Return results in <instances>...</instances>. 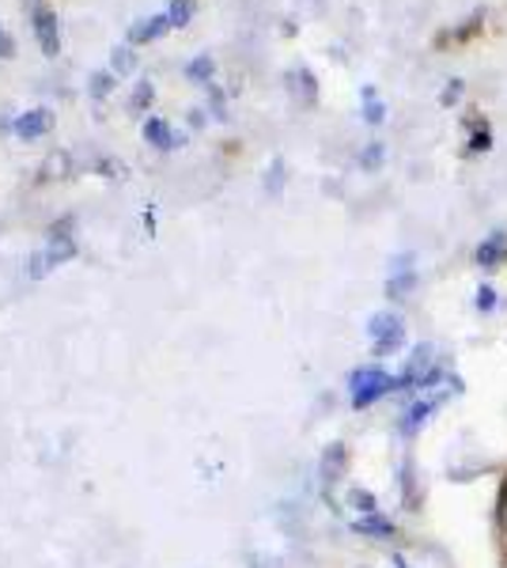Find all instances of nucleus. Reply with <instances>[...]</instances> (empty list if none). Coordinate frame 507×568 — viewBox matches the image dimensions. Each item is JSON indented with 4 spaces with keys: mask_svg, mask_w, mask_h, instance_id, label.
Returning <instances> with one entry per match:
<instances>
[{
    "mask_svg": "<svg viewBox=\"0 0 507 568\" xmlns=\"http://www.w3.org/2000/svg\"><path fill=\"white\" fill-rule=\"evenodd\" d=\"M394 387H398V379H391V375L379 372V368L353 372V398H356V406H367V402L383 398V394L394 390Z\"/></svg>",
    "mask_w": 507,
    "mask_h": 568,
    "instance_id": "1",
    "label": "nucleus"
},
{
    "mask_svg": "<svg viewBox=\"0 0 507 568\" xmlns=\"http://www.w3.org/2000/svg\"><path fill=\"white\" fill-rule=\"evenodd\" d=\"M72 254H77V240H72V235H64V232L50 235V246H45V254H39V258H34V277H42V273H50L53 265L69 262Z\"/></svg>",
    "mask_w": 507,
    "mask_h": 568,
    "instance_id": "2",
    "label": "nucleus"
},
{
    "mask_svg": "<svg viewBox=\"0 0 507 568\" xmlns=\"http://www.w3.org/2000/svg\"><path fill=\"white\" fill-rule=\"evenodd\" d=\"M34 34H39V45H42L45 58H58L61 39H58V20H53L50 8H39V12H34Z\"/></svg>",
    "mask_w": 507,
    "mask_h": 568,
    "instance_id": "3",
    "label": "nucleus"
},
{
    "mask_svg": "<svg viewBox=\"0 0 507 568\" xmlns=\"http://www.w3.org/2000/svg\"><path fill=\"white\" fill-rule=\"evenodd\" d=\"M372 337H375V349L379 353H391L394 345L402 342V323H398V315H375L372 318Z\"/></svg>",
    "mask_w": 507,
    "mask_h": 568,
    "instance_id": "4",
    "label": "nucleus"
},
{
    "mask_svg": "<svg viewBox=\"0 0 507 568\" xmlns=\"http://www.w3.org/2000/svg\"><path fill=\"white\" fill-rule=\"evenodd\" d=\"M507 258V235L504 232H493L485 243H477L474 251V262L481 265V270H496V265H504Z\"/></svg>",
    "mask_w": 507,
    "mask_h": 568,
    "instance_id": "5",
    "label": "nucleus"
},
{
    "mask_svg": "<svg viewBox=\"0 0 507 568\" xmlns=\"http://www.w3.org/2000/svg\"><path fill=\"white\" fill-rule=\"evenodd\" d=\"M53 130V114L50 110H27V114L16 122V136H23V141H34V136L50 133Z\"/></svg>",
    "mask_w": 507,
    "mask_h": 568,
    "instance_id": "6",
    "label": "nucleus"
},
{
    "mask_svg": "<svg viewBox=\"0 0 507 568\" xmlns=\"http://www.w3.org/2000/svg\"><path fill=\"white\" fill-rule=\"evenodd\" d=\"M428 368H432V349H428V345H420V349L409 356V368H405L402 383H420L424 375H428Z\"/></svg>",
    "mask_w": 507,
    "mask_h": 568,
    "instance_id": "7",
    "label": "nucleus"
},
{
    "mask_svg": "<svg viewBox=\"0 0 507 568\" xmlns=\"http://www.w3.org/2000/svg\"><path fill=\"white\" fill-rule=\"evenodd\" d=\"M168 27H171V16H152V20H144V27H136L129 39H133V42H152L155 34H163Z\"/></svg>",
    "mask_w": 507,
    "mask_h": 568,
    "instance_id": "8",
    "label": "nucleus"
},
{
    "mask_svg": "<svg viewBox=\"0 0 507 568\" xmlns=\"http://www.w3.org/2000/svg\"><path fill=\"white\" fill-rule=\"evenodd\" d=\"M341 470H345V447L334 444L326 452V463H322V474H326V481H337L341 478Z\"/></svg>",
    "mask_w": 507,
    "mask_h": 568,
    "instance_id": "9",
    "label": "nucleus"
},
{
    "mask_svg": "<svg viewBox=\"0 0 507 568\" xmlns=\"http://www.w3.org/2000/svg\"><path fill=\"white\" fill-rule=\"evenodd\" d=\"M413 288H417V273H394V277H391V284H386V292H391V296L394 300H405V292H413Z\"/></svg>",
    "mask_w": 507,
    "mask_h": 568,
    "instance_id": "10",
    "label": "nucleus"
},
{
    "mask_svg": "<svg viewBox=\"0 0 507 568\" xmlns=\"http://www.w3.org/2000/svg\"><path fill=\"white\" fill-rule=\"evenodd\" d=\"M144 136H149L155 149H171V130H168V122H160V118H152V122L144 125Z\"/></svg>",
    "mask_w": 507,
    "mask_h": 568,
    "instance_id": "11",
    "label": "nucleus"
},
{
    "mask_svg": "<svg viewBox=\"0 0 507 568\" xmlns=\"http://www.w3.org/2000/svg\"><path fill=\"white\" fill-rule=\"evenodd\" d=\"M356 530H359V535H379V538H391V535H394V524H386V519H379V516H367V519H359Z\"/></svg>",
    "mask_w": 507,
    "mask_h": 568,
    "instance_id": "12",
    "label": "nucleus"
},
{
    "mask_svg": "<svg viewBox=\"0 0 507 568\" xmlns=\"http://www.w3.org/2000/svg\"><path fill=\"white\" fill-rule=\"evenodd\" d=\"M190 20V0H174L171 4V27H186Z\"/></svg>",
    "mask_w": 507,
    "mask_h": 568,
    "instance_id": "13",
    "label": "nucleus"
},
{
    "mask_svg": "<svg viewBox=\"0 0 507 568\" xmlns=\"http://www.w3.org/2000/svg\"><path fill=\"white\" fill-rule=\"evenodd\" d=\"M364 99H367V122H383L386 118V106L383 103H375V91H364Z\"/></svg>",
    "mask_w": 507,
    "mask_h": 568,
    "instance_id": "14",
    "label": "nucleus"
},
{
    "mask_svg": "<svg viewBox=\"0 0 507 568\" xmlns=\"http://www.w3.org/2000/svg\"><path fill=\"white\" fill-rule=\"evenodd\" d=\"M193 80H209L212 77V61L209 58H201V61H193V65L186 69Z\"/></svg>",
    "mask_w": 507,
    "mask_h": 568,
    "instance_id": "15",
    "label": "nucleus"
},
{
    "mask_svg": "<svg viewBox=\"0 0 507 568\" xmlns=\"http://www.w3.org/2000/svg\"><path fill=\"white\" fill-rule=\"evenodd\" d=\"M379 163H383V144H372L364 152V168H379Z\"/></svg>",
    "mask_w": 507,
    "mask_h": 568,
    "instance_id": "16",
    "label": "nucleus"
},
{
    "mask_svg": "<svg viewBox=\"0 0 507 568\" xmlns=\"http://www.w3.org/2000/svg\"><path fill=\"white\" fill-rule=\"evenodd\" d=\"M500 538H504V549H507V485L500 493Z\"/></svg>",
    "mask_w": 507,
    "mask_h": 568,
    "instance_id": "17",
    "label": "nucleus"
},
{
    "mask_svg": "<svg viewBox=\"0 0 507 568\" xmlns=\"http://www.w3.org/2000/svg\"><path fill=\"white\" fill-rule=\"evenodd\" d=\"M91 84H95V88H91V91H95V95H110V88H114V80H110V77H95V80H91Z\"/></svg>",
    "mask_w": 507,
    "mask_h": 568,
    "instance_id": "18",
    "label": "nucleus"
},
{
    "mask_svg": "<svg viewBox=\"0 0 507 568\" xmlns=\"http://www.w3.org/2000/svg\"><path fill=\"white\" fill-rule=\"evenodd\" d=\"M477 296H481V300H477V304H481V307H493V288H481V292H477Z\"/></svg>",
    "mask_w": 507,
    "mask_h": 568,
    "instance_id": "19",
    "label": "nucleus"
},
{
    "mask_svg": "<svg viewBox=\"0 0 507 568\" xmlns=\"http://www.w3.org/2000/svg\"><path fill=\"white\" fill-rule=\"evenodd\" d=\"M8 53H12V42H8L4 31H0V58H8Z\"/></svg>",
    "mask_w": 507,
    "mask_h": 568,
    "instance_id": "20",
    "label": "nucleus"
}]
</instances>
